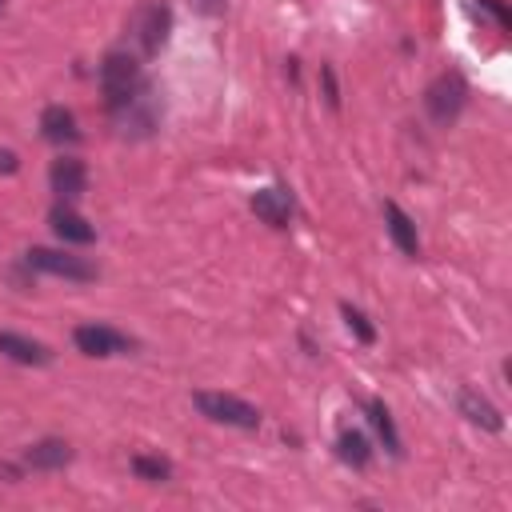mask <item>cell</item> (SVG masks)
<instances>
[{
  "instance_id": "cell-1",
  "label": "cell",
  "mask_w": 512,
  "mask_h": 512,
  "mask_svg": "<svg viewBox=\"0 0 512 512\" xmlns=\"http://www.w3.org/2000/svg\"><path fill=\"white\" fill-rule=\"evenodd\" d=\"M140 88H144V76L132 52H108L100 60V92L108 112H128L140 100Z\"/></svg>"
},
{
  "instance_id": "cell-2",
  "label": "cell",
  "mask_w": 512,
  "mask_h": 512,
  "mask_svg": "<svg viewBox=\"0 0 512 512\" xmlns=\"http://www.w3.org/2000/svg\"><path fill=\"white\" fill-rule=\"evenodd\" d=\"M192 404H196L200 416H208L212 424L260 428V408H252L248 400H240V396H232V392H192Z\"/></svg>"
},
{
  "instance_id": "cell-3",
  "label": "cell",
  "mask_w": 512,
  "mask_h": 512,
  "mask_svg": "<svg viewBox=\"0 0 512 512\" xmlns=\"http://www.w3.org/2000/svg\"><path fill=\"white\" fill-rule=\"evenodd\" d=\"M464 100H468V84H464L460 72H440V76L424 88V108H428V116H432L436 124H452V120L460 116Z\"/></svg>"
},
{
  "instance_id": "cell-4",
  "label": "cell",
  "mask_w": 512,
  "mask_h": 512,
  "mask_svg": "<svg viewBox=\"0 0 512 512\" xmlns=\"http://www.w3.org/2000/svg\"><path fill=\"white\" fill-rule=\"evenodd\" d=\"M24 264L36 268V272L60 276V280H76V284L100 276L96 264H88L84 256H72V252H64V248H28V252H24Z\"/></svg>"
},
{
  "instance_id": "cell-5",
  "label": "cell",
  "mask_w": 512,
  "mask_h": 512,
  "mask_svg": "<svg viewBox=\"0 0 512 512\" xmlns=\"http://www.w3.org/2000/svg\"><path fill=\"white\" fill-rule=\"evenodd\" d=\"M132 32H136V44L144 56H156L164 44H168V32H172V8L168 4H144L132 20Z\"/></svg>"
},
{
  "instance_id": "cell-6",
  "label": "cell",
  "mask_w": 512,
  "mask_h": 512,
  "mask_svg": "<svg viewBox=\"0 0 512 512\" xmlns=\"http://www.w3.org/2000/svg\"><path fill=\"white\" fill-rule=\"evenodd\" d=\"M72 344L84 352V356H124V352H132L136 344L124 336V332H116V328H108V324H80L76 332H72Z\"/></svg>"
},
{
  "instance_id": "cell-7",
  "label": "cell",
  "mask_w": 512,
  "mask_h": 512,
  "mask_svg": "<svg viewBox=\"0 0 512 512\" xmlns=\"http://www.w3.org/2000/svg\"><path fill=\"white\" fill-rule=\"evenodd\" d=\"M48 184H52V192H56L64 204L80 200L84 188H88V168H84V160H76V156H60V160H52V168H48Z\"/></svg>"
},
{
  "instance_id": "cell-8",
  "label": "cell",
  "mask_w": 512,
  "mask_h": 512,
  "mask_svg": "<svg viewBox=\"0 0 512 512\" xmlns=\"http://www.w3.org/2000/svg\"><path fill=\"white\" fill-rule=\"evenodd\" d=\"M48 224H52V232H56L64 244H92V240H96V228H92L80 212H72L68 204H56V208L48 212Z\"/></svg>"
},
{
  "instance_id": "cell-9",
  "label": "cell",
  "mask_w": 512,
  "mask_h": 512,
  "mask_svg": "<svg viewBox=\"0 0 512 512\" xmlns=\"http://www.w3.org/2000/svg\"><path fill=\"white\" fill-rule=\"evenodd\" d=\"M68 460H72V444L60 440V436H44V440H36L32 448H24V464H28V468H40V472H56V468H64Z\"/></svg>"
},
{
  "instance_id": "cell-10",
  "label": "cell",
  "mask_w": 512,
  "mask_h": 512,
  "mask_svg": "<svg viewBox=\"0 0 512 512\" xmlns=\"http://www.w3.org/2000/svg\"><path fill=\"white\" fill-rule=\"evenodd\" d=\"M40 136L52 140V144H72V140H80V128H76L72 108H64V104H48V108L40 112Z\"/></svg>"
},
{
  "instance_id": "cell-11",
  "label": "cell",
  "mask_w": 512,
  "mask_h": 512,
  "mask_svg": "<svg viewBox=\"0 0 512 512\" xmlns=\"http://www.w3.org/2000/svg\"><path fill=\"white\" fill-rule=\"evenodd\" d=\"M252 212H256L268 228H288V220H292V200H288V192H280V188H260V192L252 196Z\"/></svg>"
},
{
  "instance_id": "cell-12",
  "label": "cell",
  "mask_w": 512,
  "mask_h": 512,
  "mask_svg": "<svg viewBox=\"0 0 512 512\" xmlns=\"http://www.w3.org/2000/svg\"><path fill=\"white\" fill-rule=\"evenodd\" d=\"M384 220H388V236H392V244L404 252V256H420V232H416V224H412V216L400 208V204H384Z\"/></svg>"
},
{
  "instance_id": "cell-13",
  "label": "cell",
  "mask_w": 512,
  "mask_h": 512,
  "mask_svg": "<svg viewBox=\"0 0 512 512\" xmlns=\"http://www.w3.org/2000/svg\"><path fill=\"white\" fill-rule=\"evenodd\" d=\"M0 356H8V360H16V364H32V368H40V364L52 360V352H48L40 340L20 336V332H0Z\"/></svg>"
},
{
  "instance_id": "cell-14",
  "label": "cell",
  "mask_w": 512,
  "mask_h": 512,
  "mask_svg": "<svg viewBox=\"0 0 512 512\" xmlns=\"http://www.w3.org/2000/svg\"><path fill=\"white\" fill-rule=\"evenodd\" d=\"M456 404H460V416H468L472 424H480V428H488V432H500V428H504V416H500V408H496L488 396L464 388Z\"/></svg>"
},
{
  "instance_id": "cell-15",
  "label": "cell",
  "mask_w": 512,
  "mask_h": 512,
  "mask_svg": "<svg viewBox=\"0 0 512 512\" xmlns=\"http://www.w3.org/2000/svg\"><path fill=\"white\" fill-rule=\"evenodd\" d=\"M336 456H340L344 464H352V468H364V464L372 460V444H368V436H364V432L344 428V432L336 436Z\"/></svg>"
},
{
  "instance_id": "cell-16",
  "label": "cell",
  "mask_w": 512,
  "mask_h": 512,
  "mask_svg": "<svg viewBox=\"0 0 512 512\" xmlns=\"http://www.w3.org/2000/svg\"><path fill=\"white\" fill-rule=\"evenodd\" d=\"M364 412H368V424L376 428V436L384 440V448H388L392 456H400V432H396L392 412L384 408V400H368V404H364Z\"/></svg>"
},
{
  "instance_id": "cell-17",
  "label": "cell",
  "mask_w": 512,
  "mask_h": 512,
  "mask_svg": "<svg viewBox=\"0 0 512 512\" xmlns=\"http://www.w3.org/2000/svg\"><path fill=\"white\" fill-rule=\"evenodd\" d=\"M132 472H136L140 480H148V484H164V480L172 476V464L160 460V456H144V452H136V456H132Z\"/></svg>"
},
{
  "instance_id": "cell-18",
  "label": "cell",
  "mask_w": 512,
  "mask_h": 512,
  "mask_svg": "<svg viewBox=\"0 0 512 512\" xmlns=\"http://www.w3.org/2000/svg\"><path fill=\"white\" fill-rule=\"evenodd\" d=\"M340 312H344V324H348V332H352V336H356L360 344H372V340H376V328L368 324V316H364L360 308H352V304H344Z\"/></svg>"
},
{
  "instance_id": "cell-19",
  "label": "cell",
  "mask_w": 512,
  "mask_h": 512,
  "mask_svg": "<svg viewBox=\"0 0 512 512\" xmlns=\"http://www.w3.org/2000/svg\"><path fill=\"white\" fill-rule=\"evenodd\" d=\"M320 76H324V92H328V104L336 108V104H340V92H336V76H332V68H320Z\"/></svg>"
},
{
  "instance_id": "cell-20",
  "label": "cell",
  "mask_w": 512,
  "mask_h": 512,
  "mask_svg": "<svg viewBox=\"0 0 512 512\" xmlns=\"http://www.w3.org/2000/svg\"><path fill=\"white\" fill-rule=\"evenodd\" d=\"M16 168H20V156H16L12 148H0V172H4V176H12Z\"/></svg>"
},
{
  "instance_id": "cell-21",
  "label": "cell",
  "mask_w": 512,
  "mask_h": 512,
  "mask_svg": "<svg viewBox=\"0 0 512 512\" xmlns=\"http://www.w3.org/2000/svg\"><path fill=\"white\" fill-rule=\"evenodd\" d=\"M480 8H488V12L496 16V24H500V28H508V12H504L496 0H480Z\"/></svg>"
},
{
  "instance_id": "cell-22",
  "label": "cell",
  "mask_w": 512,
  "mask_h": 512,
  "mask_svg": "<svg viewBox=\"0 0 512 512\" xmlns=\"http://www.w3.org/2000/svg\"><path fill=\"white\" fill-rule=\"evenodd\" d=\"M200 8H204V12H220V8H224V0H200Z\"/></svg>"
},
{
  "instance_id": "cell-23",
  "label": "cell",
  "mask_w": 512,
  "mask_h": 512,
  "mask_svg": "<svg viewBox=\"0 0 512 512\" xmlns=\"http://www.w3.org/2000/svg\"><path fill=\"white\" fill-rule=\"evenodd\" d=\"M0 12H4V0H0Z\"/></svg>"
}]
</instances>
